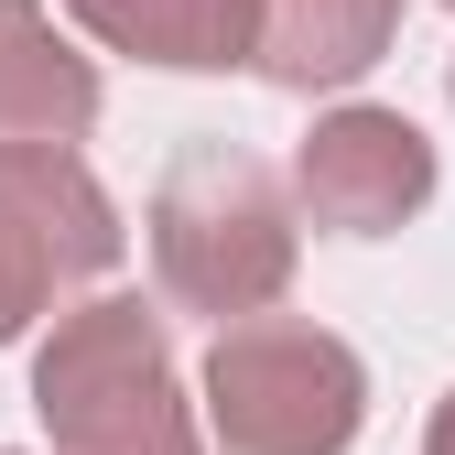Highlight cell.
Segmentation results:
<instances>
[{"instance_id": "10", "label": "cell", "mask_w": 455, "mask_h": 455, "mask_svg": "<svg viewBox=\"0 0 455 455\" xmlns=\"http://www.w3.org/2000/svg\"><path fill=\"white\" fill-rule=\"evenodd\" d=\"M444 12H455V0H444Z\"/></svg>"}, {"instance_id": "9", "label": "cell", "mask_w": 455, "mask_h": 455, "mask_svg": "<svg viewBox=\"0 0 455 455\" xmlns=\"http://www.w3.org/2000/svg\"><path fill=\"white\" fill-rule=\"evenodd\" d=\"M423 455H455V390L434 402V434H423Z\"/></svg>"}, {"instance_id": "7", "label": "cell", "mask_w": 455, "mask_h": 455, "mask_svg": "<svg viewBox=\"0 0 455 455\" xmlns=\"http://www.w3.org/2000/svg\"><path fill=\"white\" fill-rule=\"evenodd\" d=\"M76 33L141 66H185V76H228L260 54V0H66Z\"/></svg>"}, {"instance_id": "11", "label": "cell", "mask_w": 455, "mask_h": 455, "mask_svg": "<svg viewBox=\"0 0 455 455\" xmlns=\"http://www.w3.org/2000/svg\"><path fill=\"white\" fill-rule=\"evenodd\" d=\"M0 455H12V444H0Z\"/></svg>"}, {"instance_id": "6", "label": "cell", "mask_w": 455, "mask_h": 455, "mask_svg": "<svg viewBox=\"0 0 455 455\" xmlns=\"http://www.w3.org/2000/svg\"><path fill=\"white\" fill-rule=\"evenodd\" d=\"M390 33H402V0H260V54L250 66L282 98H325V87H358Z\"/></svg>"}, {"instance_id": "4", "label": "cell", "mask_w": 455, "mask_h": 455, "mask_svg": "<svg viewBox=\"0 0 455 455\" xmlns=\"http://www.w3.org/2000/svg\"><path fill=\"white\" fill-rule=\"evenodd\" d=\"M120 239L131 228L76 163V141H0V347L76 282L120 271Z\"/></svg>"}, {"instance_id": "1", "label": "cell", "mask_w": 455, "mask_h": 455, "mask_svg": "<svg viewBox=\"0 0 455 455\" xmlns=\"http://www.w3.org/2000/svg\"><path fill=\"white\" fill-rule=\"evenodd\" d=\"M152 271L185 315H271L293 293V196L239 141H185L152 185Z\"/></svg>"}, {"instance_id": "8", "label": "cell", "mask_w": 455, "mask_h": 455, "mask_svg": "<svg viewBox=\"0 0 455 455\" xmlns=\"http://www.w3.org/2000/svg\"><path fill=\"white\" fill-rule=\"evenodd\" d=\"M98 131V66L54 44L44 0H0V141H87Z\"/></svg>"}, {"instance_id": "2", "label": "cell", "mask_w": 455, "mask_h": 455, "mask_svg": "<svg viewBox=\"0 0 455 455\" xmlns=\"http://www.w3.org/2000/svg\"><path fill=\"white\" fill-rule=\"evenodd\" d=\"M33 412L54 455H196V412H185L174 347H163V315L131 293L54 315L33 358Z\"/></svg>"}, {"instance_id": "5", "label": "cell", "mask_w": 455, "mask_h": 455, "mask_svg": "<svg viewBox=\"0 0 455 455\" xmlns=\"http://www.w3.org/2000/svg\"><path fill=\"white\" fill-rule=\"evenodd\" d=\"M293 206L325 239H390L434 206V141L402 108H325L293 152Z\"/></svg>"}, {"instance_id": "3", "label": "cell", "mask_w": 455, "mask_h": 455, "mask_svg": "<svg viewBox=\"0 0 455 455\" xmlns=\"http://www.w3.org/2000/svg\"><path fill=\"white\" fill-rule=\"evenodd\" d=\"M369 423V369L304 315H239L206 347V434L228 455H347Z\"/></svg>"}]
</instances>
